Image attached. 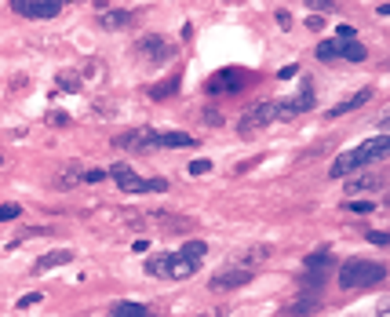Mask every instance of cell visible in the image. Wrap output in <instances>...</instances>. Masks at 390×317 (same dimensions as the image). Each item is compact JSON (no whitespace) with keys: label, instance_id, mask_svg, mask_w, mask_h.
<instances>
[{"label":"cell","instance_id":"1","mask_svg":"<svg viewBox=\"0 0 390 317\" xmlns=\"http://www.w3.org/2000/svg\"><path fill=\"white\" fill-rule=\"evenodd\" d=\"M390 153V135L383 132V135H375V139H368V142H361V146H354V150H346V153H339L336 161H332V179H343V175H350V171H361V168H368L372 161H383V157Z\"/></svg>","mask_w":390,"mask_h":317},{"label":"cell","instance_id":"2","mask_svg":"<svg viewBox=\"0 0 390 317\" xmlns=\"http://www.w3.org/2000/svg\"><path fill=\"white\" fill-rule=\"evenodd\" d=\"M142 270H146L150 277L186 281V277H194V273L201 270V259L186 255V252H157V255H150L146 263H142Z\"/></svg>","mask_w":390,"mask_h":317},{"label":"cell","instance_id":"3","mask_svg":"<svg viewBox=\"0 0 390 317\" xmlns=\"http://www.w3.org/2000/svg\"><path fill=\"white\" fill-rule=\"evenodd\" d=\"M336 277H339V288H343V292H357V288H375V284H383L387 266H383V263H372V259H346Z\"/></svg>","mask_w":390,"mask_h":317},{"label":"cell","instance_id":"4","mask_svg":"<svg viewBox=\"0 0 390 317\" xmlns=\"http://www.w3.org/2000/svg\"><path fill=\"white\" fill-rule=\"evenodd\" d=\"M332 270H336V255H332V248H317V252H310L307 259H303L299 281L307 288H321L332 277Z\"/></svg>","mask_w":390,"mask_h":317},{"label":"cell","instance_id":"5","mask_svg":"<svg viewBox=\"0 0 390 317\" xmlns=\"http://www.w3.org/2000/svg\"><path fill=\"white\" fill-rule=\"evenodd\" d=\"M110 175H113V182H117L124 194H161V190H168V179H139L135 168H128L124 161L113 164Z\"/></svg>","mask_w":390,"mask_h":317},{"label":"cell","instance_id":"6","mask_svg":"<svg viewBox=\"0 0 390 317\" xmlns=\"http://www.w3.org/2000/svg\"><path fill=\"white\" fill-rule=\"evenodd\" d=\"M273 121H281V98H263V103H255L244 117L237 121V132L241 135H255L259 128H266Z\"/></svg>","mask_w":390,"mask_h":317},{"label":"cell","instance_id":"7","mask_svg":"<svg viewBox=\"0 0 390 317\" xmlns=\"http://www.w3.org/2000/svg\"><path fill=\"white\" fill-rule=\"evenodd\" d=\"M11 11L30 22H48L55 15H62V0H11Z\"/></svg>","mask_w":390,"mask_h":317},{"label":"cell","instance_id":"8","mask_svg":"<svg viewBox=\"0 0 390 317\" xmlns=\"http://www.w3.org/2000/svg\"><path fill=\"white\" fill-rule=\"evenodd\" d=\"M135 51L142 55V59H150V62H168V59H176V44H171L168 37L161 33H150V37H142Z\"/></svg>","mask_w":390,"mask_h":317},{"label":"cell","instance_id":"9","mask_svg":"<svg viewBox=\"0 0 390 317\" xmlns=\"http://www.w3.org/2000/svg\"><path fill=\"white\" fill-rule=\"evenodd\" d=\"M255 277V273H252V266H226L223 273H215V277L208 281V288H212V292H234V288H244V284H248Z\"/></svg>","mask_w":390,"mask_h":317},{"label":"cell","instance_id":"10","mask_svg":"<svg viewBox=\"0 0 390 317\" xmlns=\"http://www.w3.org/2000/svg\"><path fill=\"white\" fill-rule=\"evenodd\" d=\"M244 69H219L208 84H205V92L208 95H237L241 88H244Z\"/></svg>","mask_w":390,"mask_h":317},{"label":"cell","instance_id":"11","mask_svg":"<svg viewBox=\"0 0 390 317\" xmlns=\"http://www.w3.org/2000/svg\"><path fill=\"white\" fill-rule=\"evenodd\" d=\"M121 150H157V132L153 128H132V132L117 135Z\"/></svg>","mask_w":390,"mask_h":317},{"label":"cell","instance_id":"12","mask_svg":"<svg viewBox=\"0 0 390 317\" xmlns=\"http://www.w3.org/2000/svg\"><path fill=\"white\" fill-rule=\"evenodd\" d=\"M135 19H139V11L110 8V11H103V15H99V26H103V30H128V26H132Z\"/></svg>","mask_w":390,"mask_h":317},{"label":"cell","instance_id":"13","mask_svg":"<svg viewBox=\"0 0 390 317\" xmlns=\"http://www.w3.org/2000/svg\"><path fill=\"white\" fill-rule=\"evenodd\" d=\"M84 182V168H80V161H69L59 175H55V186L59 190H74V186H80Z\"/></svg>","mask_w":390,"mask_h":317},{"label":"cell","instance_id":"14","mask_svg":"<svg viewBox=\"0 0 390 317\" xmlns=\"http://www.w3.org/2000/svg\"><path fill=\"white\" fill-rule=\"evenodd\" d=\"M317 310H321L317 295H299V299H292V302L285 307V314H288V317H314Z\"/></svg>","mask_w":390,"mask_h":317},{"label":"cell","instance_id":"15","mask_svg":"<svg viewBox=\"0 0 390 317\" xmlns=\"http://www.w3.org/2000/svg\"><path fill=\"white\" fill-rule=\"evenodd\" d=\"M372 98V88H361V92H354V95H346L339 106H332L328 110V117H343V113H350V110H357V106H365Z\"/></svg>","mask_w":390,"mask_h":317},{"label":"cell","instance_id":"16","mask_svg":"<svg viewBox=\"0 0 390 317\" xmlns=\"http://www.w3.org/2000/svg\"><path fill=\"white\" fill-rule=\"evenodd\" d=\"M176 150V146H197V139L194 135H186V132H157V150Z\"/></svg>","mask_w":390,"mask_h":317},{"label":"cell","instance_id":"17","mask_svg":"<svg viewBox=\"0 0 390 317\" xmlns=\"http://www.w3.org/2000/svg\"><path fill=\"white\" fill-rule=\"evenodd\" d=\"M270 255H273L270 244H252V248H244V252L237 255V263H241V266H259V263H266Z\"/></svg>","mask_w":390,"mask_h":317},{"label":"cell","instance_id":"18","mask_svg":"<svg viewBox=\"0 0 390 317\" xmlns=\"http://www.w3.org/2000/svg\"><path fill=\"white\" fill-rule=\"evenodd\" d=\"M74 259V248H59V252H48L44 259H37V273H48V270H55V266H62V263H69Z\"/></svg>","mask_w":390,"mask_h":317},{"label":"cell","instance_id":"19","mask_svg":"<svg viewBox=\"0 0 390 317\" xmlns=\"http://www.w3.org/2000/svg\"><path fill=\"white\" fill-rule=\"evenodd\" d=\"M339 59L346 62H365L368 59V48L361 40H339Z\"/></svg>","mask_w":390,"mask_h":317},{"label":"cell","instance_id":"20","mask_svg":"<svg viewBox=\"0 0 390 317\" xmlns=\"http://www.w3.org/2000/svg\"><path fill=\"white\" fill-rule=\"evenodd\" d=\"M380 186H383V179L380 175H357V179H350V182H346V194H365V190H380Z\"/></svg>","mask_w":390,"mask_h":317},{"label":"cell","instance_id":"21","mask_svg":"<svg viewBox=\"0 0 390 317\" xmlns=\"http://www.w3.org/2000/svg\"><path fill=\"white\" fill-rule=\"evenodd\" d=\"M80 84H84L80 69H62V74H59V88L62 92H80Z\"/></svg>","mask_w":390,"mask_h":317},{"label":"cell","instance_id":"22","mask_svg":"<svg viewBox=\"0 0 390 317\" xmlns=\"http://www.w3.org/2000/svg\"><path fill=\"white\" fill-rule=\"evenodd\" d=\"M317 59H321V62H336L339 59V40H325V44H317Z\"/></svg>","mask_w":390,"mask_h":317},{"label":"cell","instance_id":"23","mask_svg":"<svg viewBox=\"0 0 390 317\" xmlns=\"http://www.w3.org/2000/svg\"><path fill=\"white\" fill-rule=\"evenodd\" d=\"M346 212H354V215H372L375 205H372V200H357V197H350V200H346Z\"/></svg>","mask_w":390,"mask_h":317},{"label":"cell","instance_id":"24","mask_svg":"<svg viewBox=\"0 0 390 317\" xmlns=\"http://www.w3.org/2000/svg\"><path fill=\"white\" fill-rule=\"evenodd\" d=\"M183 252H186V255H194V259H205L208 244H205V241H186V244H183Z\"/></svg>","mask_w":390,"mask_h":317},{"label":"cell","instance_id":"25","mask_svg":"<svg viewBox=\"0 0 390 317\" xmlns=\"http://www.w3.org/2000/svg\"><path fill=\"white\" fill-rule=\"evenodd\" d=\"M22 208L19 205H0V223H11V219H19Z\"/></svg>","mask_w":390,"mask_h":317},{"label":"cell","instance_id":"26","mask_svg":"<svg viewBox=\"0 0 390 317\" xmlns=\"http://www.w3.org/2000/svg\"><path fill=\"white\" fill-rule=\"evenodd\" d=\"M179 88V80H168V84H161V88H150V98H164V95H171Z\"/></svg>","mask_w":390,"mask_h":317},{"label":"cell","instance_id":"27","mask_svg":"<svg viewBox=\"0 0 390 317\" xmlns=\"http://www.w3.org/2000/svg\"><path fill=\"white\" fill-rule=\"evenodd\" d=\"M48 124H51V128H69V113H62V110L48 113Z\"/></svg>","mask_w":390,"mask_h":317},{"label":"cell","instance_id":"28","mask_svg":"<svg viewBox=\"0 0 390 317\" xmlns=\"http://www.w3.org/2000/svg\"><path fill=\"white\" fill-rule=\"evenodd\" d=\"M307 4H310V8H317V11H332V15L339 11V4H336V0H307Z\"/></svg>","mask_w":390,"mask_h":317},{"label":"cell","instance_id":"29","mask_svg":"<svg viewBox=\"0 0 390 317\" xmlns=\"http://www.w3.org/2000/svg\"><path fill=\"white\" fill-rule=\"evenodd\" d=\"M201 121H205V124H215V128H219V124H223V113H219V110H212V106H208L205 113H201Z\"/></svg>","mask_w":390,"mask_h":317},{"label":"cell","instance_id":"30","mask_svg":"<svg viewBox=\"0 0 390 317\" xmlns=\"http://www.w3.org/2000/svg\"><path fill=\"white\" fill-rule=\"evenodd\" d=\"M37 302H40V292H30V295L19 299V310H30V307H37Z\"/></svg>","mask_w":390,"mask_h":317},{"label":"cell","instance_id":"31","mask_svg":"<svg viewBox=\"0 0 390 317\" xmlns=\"http://www.w3.org/2000/svg\"><path fill=\"white\" fill-rule=\"evenodd\" d=\"M106 179V171L103 168H92V171H84V182H103Z\"/></svg>","mask_w":390,"mask_h":317},{"label":"cell","instance_id":"32","mask_svg":"<svg viewBox=\"0 0 390 317\" xmlns=\"http://www.w3.org/2000/svg\"><path fill=\"white\" fill-rule=\"evenodd\" d=\"M368 241H372V244H390V234H383V230H372Z\"/></svg>","mask_w":390,"mask_h":317},{"label":"cell","instance_id":"33","mask_svg":"<svg viewBox=\"0 0 390 317\" xmlns=\"http://www.w3.org/2000/svg\"><path fill=\"white\" fill-rule=\"evenodd\" d=\"M208 168H212V161H194V164H190V171H194V175H205Z\"/></svg>","mask_w":390,"mask_h":317},{"label":"cell","instance_id":"34","mask_svg":"<svg viewBox=\"0 0 390 317\" xmlns=\"http://www.w3.org/2000/svg\"><path fill=\"white\" fill-rule=\"evenodd\" d=\"M296 74H299V66H285V69H281V74H278V77H281V80H292Z\"/></svg>","mask_w":390,"mask_h":317},{"label":"cell","instance_id":"35","mask_svg":"<svg viewBox=\"0 0 390 317\" xmlns=\"http://www.w3.org/2000/svg\"><path fill=\"white\" fill-rule=\"evenodd\" d=\"M278 26H281V30H288V26H292V19H288V11H278Z\"/></svg>","mask_w":390,"mask_h":317},{"label":"cell","instance_id":"36","mask_svg":"<svg viewBox=\"0 0 390 317\" xmlns=\"http://www.w3.org/2000/svg\"><path fill=\"white\" fill-rule=\"evenodd\" d=\"M375 317H390V302H380V310H375Z\"/></svg>","mask_w":390,"mask_h":317},{"label":"cell","instance_id":"37","mask_svg":"<svg viewBox=\"0 0 390 317\" xmlns=\"http://www.w3.org/2000/svg\"><path fill=\"white\" fill-rule=\"evenodd\" d=\"M201 317H226V307H219V310H208V314H201Z\"/></svg>","mask_w":390,"mask_h":317},{"label":"cell","instance_id":"38","mask_svg":"<svg viewBox=\"0 0 390 317\" xmlns=\"http://www.w3.org/2000/svg\"><path fill=\"white\" fill-rule=\"evenodd\" d=\"M62 4H80V0H62Z\"/></svg>","mask_w":390,"mask_h":317}]
</instances>
